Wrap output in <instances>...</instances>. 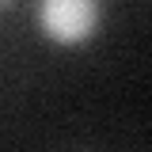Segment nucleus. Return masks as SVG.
<instances>
[{"label":"nucleus","instance_id":"1","mask_svg":"<svg viewBox=\"0 0 152 152\" xmlns=\"http://www.w3.org/2000/svg\"><path fill=\"white\" fill-rule=\"evenodd\" d=\"M38 27L57 46H84L99 27V0H38Z\"/></svg>","mask_w":152,"mask_h":152},{"label":"nucleus","instance_id":"2","mask_svg":"<svg viewBox=\"0 0 152 152\" xmlns=\"http://www.w3.org/2000/svg\"><path fill=\"white\" fill-rule=\"evenodd\" d=\"M0 4H4V0H0Z\"/></svg>","mask_w":152,"mask_h":152}]
</instances>
